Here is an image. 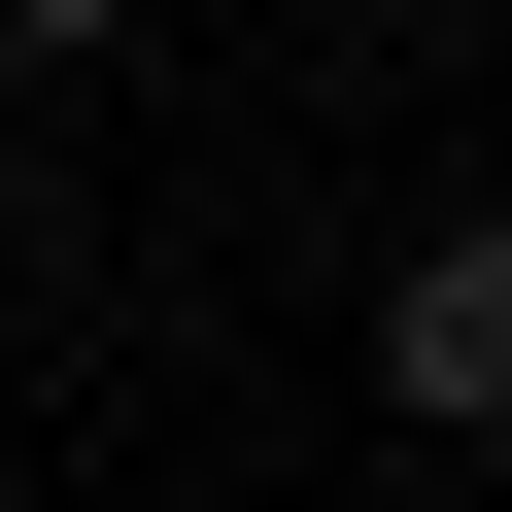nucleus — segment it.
I'll return each instance as SVG.
<instances>
[{"instance_id":"f257e3e1","label":"nucleus","mask_w":512,"mask_h":512,"mask_svg":"<svg viewBox=\"0 0 512 512\" xmlns=\"http://www.w3.org/2000/svg\"><path fill=\"white\" fill-rule=\"evenodd\" d=\"M376 410L410 444H512V205H444L410 274H376Z\"/></svg>"},{"instance_id":"f03ea898","label":"nucleus","mask_w":512,"mask_h":512,"mask_svg":"<svg viewBox=\"0 0 512 512\" xmlns=\"http://www.w3.org/2000/svg\"><path fill=\"white\" fill-rule=\"evenodd\" d=\"M0 35H137V0H0Z\"/></svg>"}]
</instances>
